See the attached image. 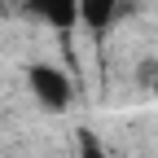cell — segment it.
<instances>
[{"label": "cell", "mask_w": 158, "mask_h": 158, "mask_svg": "<svg viewBox=\"0 0 158 158\" xmlns=\"http://www.w3.org/2000/svg\"><path fill=\"white\" fill-rule=\"evenodd\" d=\"M27 84H31V92H35V101L48 106V110H66L70 97H75L70 75L57 70V66H31V70H27Z\"/></svg>", "instance_id": "6da1fadb"}, {"label": "cell", "mask_w": 158, "mask_h": 158, "mask_svg": "<svg viewBox=\"0 0 158 158\" xmlns=\"http://www.w3.org/2000/svg\"><path fill=\"white\" fill-rule=\"evenodd\" d=\"M22 5L35 18H44L48 27H57V31H66V27L79 22V0H22Z\"/></svg>", "instance_id": "7a4b0ae2"}, {"label": "cell", "mask_w": 158, "mask_h": 158, "mask_svg": "<svg viewBox=\"0 0 158 158\" xmlns=\"http://www.w3.org/2000/svg\"><path fill=\"white\" fill-rule=\"evenodd\" d=\"M118 9H123V0H79V22L101 35L118 22Z\"/></svg>", "instance_id": "3957f363"}, {"label": "cell", "mask_w": 158, "mask_h": 158, "mask_svg": "<svg viewBox=\"0 0 158 158\" xmlns=\"http://www.w3.org/2000/svg\"><path fill=\"white\" fill-rule=\"evenodd\" d=\"M75 141H79V158H110V154H106V145L97 141L88 127H79V136H75Z\"/></svg>", "instance_id": "277c9868"}]
</instances>
